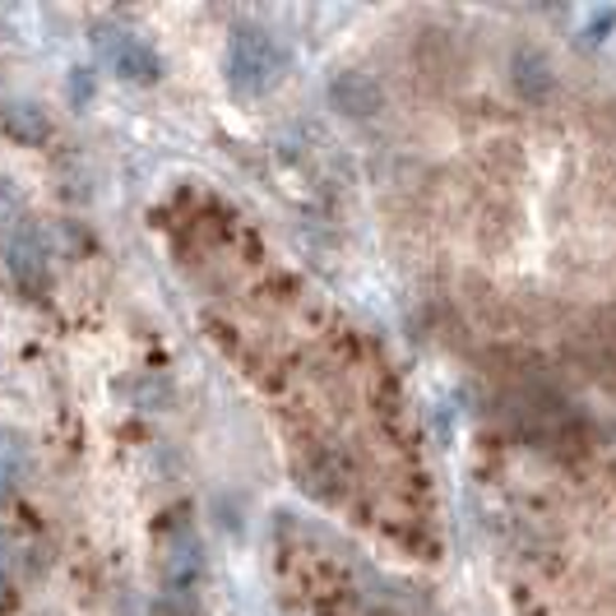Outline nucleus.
Wrapping results in <instances>:
<instances>
[{"instance_id":"obj_1","label":"nucleus","mask_w":616,"mask_h":616,"mask_svg":"<svg viewBox=\"0 0 616 616\" xmlns=\"http://www.w3.org/2000/svg\"><path fill=\"white\" fill-rule=\"evenodd\" d=\"M14 469H19V459H14V446L6 436H0V487H6V482H14Z\"/></svg>"}]
</instances>
